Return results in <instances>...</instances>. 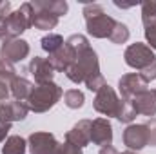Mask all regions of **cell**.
<instances>
[{"instance_id":"obj_35","label":"cell","mask_w":156,"mask_h":154,"mask_svg":"<svg viewBox=\"0 0 156 154\" xmlns=\"http://www.w3.org/2000/svg\"><path fill=\"white\" fill-rule=\"evenodd\" d=\"M122 154H136L134 151H125V152H122Z\"/></svg>"},{"instance_id":"obj_16","label":"cell","mask_w":156,"mask_h":154,"mask_svg":"<svg viewBox=\"0 0 156 154\" xmlns=\"http://www.w3.org/2000/svg\"><path fill=\"white\" fill-rule=\"evenodd\" d=\"M76 53L64 42V45L56 51V53H53V54H49V62H51V65H53V69L55 71H62V73H66L67 71V67L76 60Z\"/></svg>"},{"instance_id":"obj_1","label":"cell","mask_w":156,"mask_h":154,"mask_svg":"<svg viewBox=\"0 0 156 154\" xmlns=\"http://www.w3.org/2000/svg\"><path fill=\"white\" fill-rule=\"evenodd\" d=\"M66 76L73 83H85V87L89 91H94V93H98L105 85V78L100 73L98 54L93 47L78 53L76 60L67 67Z\"/></svg>"},{"instance_id":"obj_24","label":"cell","mask_w":156,"mask_h":154,"mask_svg":"<svg viewBox=\"0 0 156 154\" xmlns=\"http://www.w3.org/2000/svg\"><path fill=\"white\" fill-rule=\"evenodd\" d=\"M142 22H144V33H145V40H147L149 47L156 49V16L145 18Z\"/></svg>"},{"instance_id":"obj_5","label":"cell","mask_w":156,"mask_h":154,"mask_svg":"<svg viewBox=\"0 0 156 154\" xmlns=\"http://www.w3.org/2000/svg\"><path fill=\"white\" fill-rule=\"evenodd\" d=\"M122 103H123V98H118L116 91H115L109 83H105V85L96 93L94 102H93L94 111L100 113V114H104V116H107V118H109V116H115V118H116L118 113H120Z\"/></svg>"},{"instance_id":"obj_28","label":"cell","mask_w":156,"mask_h":154,"mask_svg":"<svg viewBox=\"0 0 156 154\" xmlns=\"http://www.w3.org/2000/svg\"><path fill=\"white\" fill-rule=\"evenodd\" d=\"M153 16H156V2H151V0L142 2V20L153 18Z\"/></svg>"},{"instance_id":"obj_15","label":"cell","mask_w":156,"mask_h":154,"mask_svg":"<svg viewBox=\"0 0 156 154\" xmlns=\"http://www.w3.org/2000/svg\"><path fill=\"white\" fill-rule=\"evenodd\" d=\"M29 73L35 78L37 83L53 82V76H55V69H53L51 62L47 58H42V56H35L29 62Z\"/></svg>"},{"instance_id":"obj_26","label":"cell","mask_w":156,"mask_h":154,"mask_svg":"<svg viewBox=\"0 0 156 154\" xmlns=\"http://www.w3.org/2000/svg\"><path fill=\"white\" fill-rule=\"evenodd\" d=\"M66 44H67V45H69V47H71L76 54L91 47V45H89V40H87V37H83V35H80V33H76V35H71L69 38L66 40Z\"/></svg>"},{"instance_id":"obj_17","label":"cell","mask_w":156,"mask_h":154,"mask_svg":"<svg viewBox=\"0 0 156 154\" xmlns=\"http://www.w3.org/2000/svg\"><path fill=\"white\" fill-rule=\"evenodd\" d=\"M16 76V71L13 64H7L5 60L0 58V100L5 102L9 93H11V82Z\"/></svg>"},{"instance_id":"obj_8","label":"cell","mask_w":156,"mask_h":154,"mask_svg":"<svg viewBox=\"0 0 156 154\" xmlns=\"http://www.w3.org/2000/svg\"><path fill=\"white\" fill-rule=\"evenodd\" d=\"M27 147L31 154H56L60 143L51 132H33L27 140Z\"/></svg>"},{"instance_id":"obj_6","label":"cell","mask_w":156,"mask_h":154,"mask_svg":"<svg viewBox=\"0 0 156 154\" xmlns=\"http://www.w3.org/2000/svg\"><path fill=\"white\" fill-rule=\"evenodd\" d=\"M123 58H125V64L136 71H144L145 67H149L153 62L156 60V54L153 53V49L145 44H131L125 53H123Z\"/></svg>"},{"instance_id":"obj_27","label":"cell","mask_w":156,"mask_h":154,"mask_svg":"<svg viewBox=\"0 0 156 154\" xmlns=\"http://www.w3.org/2000/svg\"><path fill=\"white\" fill-rule=\"evenodd\" d=\"M136 118V111H134V107H133V103L129 102V100H123V103H122V107H120V113H118L116 120H120L122 123H129L131 125V121Z\"/></svg>"},{"instance_id":"obj_23","label":"cell","mask_w":156,"mask_h":154,"mask_svg":"<svg viewBox=\"0 0 156 154\" xmlns=\"http://www.w3.org/2000/svg\"><path fill=\"white\" fill-rule=\"evenodd\" d=\"M83 102H85V96L78 89H69V91L64 93V103L69 109H80L83 105Z\"/></svg>"},{"instance_id":"obj_32","label":"cell","mask_w":156,"mask_h":154,"mask_svg":"<svg viewBox=\"0 0 156 154\" xmlns=\"http://www.w3.org/2000/svg\"><path fill=\"white\" fill-rule=\"evenodd\" d=\"M11 15V2L0 0V16H9Z\"/></svg>"},{"instance_id":"obj_2","label":"cell","mask_w":156,"mask_h":154,"mask_svg":"<svg viewBox=\"0 0 156 154\" xmlns=\"http://www.w3.org/2000/svg\"><path fill=\"white\" fill-rule=\"evenodd\" d=\"M83 18H85L87 33L94 38H109L116 26V20L105 15L100 4H87L83 7Z\"/></svg>"},{"instance_id":"obj_21","label":"cell","mask_w":156,"mask_h":154,"mask_svg":"<svg viewBox=\"0 0 156 154\" xmlns=\"http://www.w3.org/2000/svg\"><path fill=\"white\" fill-rule=\"evenodd\" d=\"M26 147H27L26 140H24L22 136L13 134V136H9V138L4 142V145H2V154H26Z\"/></svg>"},{"instance_id":"obj_11","label":"cell","mask_w":156,"mask_h":154,"mask_svg":"<svg viewBox=\"0 0 156 154\" xmlns=\"http://www.w3.org/2000/svg\"><path fill=\"white\" fill-rule=\"evenodd\" d=\"M27 54H29V44L26 40L9 38L2 47L0 58L5 60L7 64H16V62H22L24 58H27Z\"/></svg>"},{"instance_id":"obj_25","label":"cell","mask_w":156,"mask_h":154,"mask_svg":"<svg viewBox=\"0 0 156 154\" xmlns=\"http://www.w3.org/2000/svg\"><path fill=\"white\" fill-rule=\"evenodd\" d=\"M129 37H131L129 27H127L123 22H116V26H115V29H113L109 40H111L113 44H125V42L129 40Z\"/></svg>"},{"instance_id":"obj_33","label":"cell","mask_w":156,"mask_h":154,"mask_svg":"<svg viewBox=\"0 0 156 154\" xmlns=\"http://www.w3.org/2000/svg\"><path fill=\"white\" fill-rule=\"evenodd\" d=\"M9 131H11V123H0V142H5Z\"/></svg>"},{"instance_id":"obj_12","label":"cell","mask_w":156,"mask_h":154,"mask_svg":"<svg viewBox=\"0 0 156 154\" xmlns=\"http://www.w3.org/2000/svg\"><path fill=\"white\" fill-rule=\"evenodd\" d=\"M91 142L100 147L113 143V125L107 118H96L91 123Z\"/></svg>"},{"instance_id":"obj_14","label":"cell","mask_w":156,"mask_h":154,"mask_svg":"<svg viewBox=\"0 0 156 154\" xmlns=\"http://www.w3.org/2000/svg\"><path fill=\"white\" fill-rule=\"evenodd\" d=\"M91 123H93L91 120H80L78 123H75L73 129L67 131L66 142L83 149L87 143H91Z\"/></svg>"},{"instance_id":"obj_7","label":"cell","mask_w":156,"mask_h":154,"mask_svg":"<svg viewBox=\"0 0 156 154\" xmlns=\"http://www.w3.org/2000/svg\"><path fill=\"white\" fill-rule=\"evenodd\" d=\"M147 85L149 82L142 76L140 73H129V75H123L118 82V89H120V94L123 100H133L136 94L147 91Z\"/></svg>"},{"instance_id":"obj_4","label":"cell","mask_w":156,"mask_h":154,"mask_svg":"<svg viewBox=\"0 0 156 154\" xmlns=\"http://www.w3.org/2000/svg\"><path fill=\"white\" fill-rule=\"evenodd\" d=\"M33 5L31 2H24L16 11H11L7 16V35L9 38H18L26 29L33 27Z\"/></svg>"},{"instance_id":"obj_29","label":"cell","mask_w":156,"mask_h":154,"mask_svg":"<svg viewBox=\"0 0 156 154\" xmlns=\"http://www.w3.org/2000/svg\"><path fill=\"white\" fill-rule=\"evenodd\" d=\"M145 129H147V134H149V145L156 147V118H149L145 121Z\"/></svg>"},{"instance_id":"obj_19","label":"cell","mask_w":156,"mask_h":154,"mask_svg":"<svg viewBox=\"0 0 156 154\" xmlns=\"http://www.w3.org/2000/svg\"><path fill=\"white\" fill-rule=\"evenodd\" d=\"M31 4H33L35 9H44V11L55 15L56 18L62 16V15H66L67 9H69V5H67L66 0H35Z\"/></svg>"},{"instance_id":"obj_31","label":"cell","mask_w":156,"mask_h":154,"mask_svg":"<svg viewBox=\"0 0 156 154\" xmlns=\"http://www.w3.org/2000/svg\"><path fill=\"white\" fill-rule=\"evenodd\" d=\"M140 75L145 78L147 82H151V80H156V60L149 65V67H145L144 71H140Z\"/></svg>"},{"instance_id":"obj_34","label":"cell","mask_w":156,"mask_h":154,"mask_svg":"<svg viewBox=\"0 0 156 154\" xmlns=\"http://www.w3.org/2000/svg\"><path fill=\"white\" fill-rule=\"evenodd\" d=\"M100 154H120V152H118L113 145H107V147H102L100 149Z\"/></svg>"},{"instance_id":"obj_3","label":"cell","mask_w":156,"mask_h":154,"mask_svg":"<svg viewBox=\"0 0 156 154\" xmlns=\"http://www.w3.org/2000/svg\"><path fill=\"white\" fill-rule=\"evenodd\" d=\"M64 96L62 87L55 82H45L35 85L31 96L27 98V107L33 113H47L51 107L56 105V102Z\"/></svg>"},{"instance_id":"obj_10","label":"cell","mask_w":156,"mask_h":154,"mask_svg":"<svg viewBox=\"0 0 156 154\" xmlns=\"http://www.w3.org/2000/svg\"><path fill=\"white\" fill-rule=\"evenodd\" d=\"M29 113V107L26 102L18 100H5L0 102V123H13V121H22Z\"/></svg>"},{"instance_id":"obj_13","label":"cell","mask_w":156,"mask_h":154,"mask_svg":"<svg viewBox=\"0 0 156 154\" xmlns=\"http://www.w3.org/2000/svg\"><path fill=\"white\" fill-rule=\"evenodd\" d=\"M136 114H144L153 118L156 114V89H147L140 94H136L131 100Z\"/></svg>"},{"instance_id":"obj_20","label":"cell","mask_w":156,"mask_h":154,"mask_svg":"<svg viewBox=\"0 0 156 154\" xmlns=\"http://www.w3.org/2000/svg\"><path fill=\"white\" fill-rule=\"evenodd\" d=\"M31 5H33V4H31ZM33 9H35V7H33ZM56 24H58V18H56L55 15L44 11V9H35V13H33V27L42 29V31H49V29L56 27Z\"/></svg>"},{"instance_id":"obj_30","label":"cell","mask_w":156,"mask_h":154,"mask_svg":"<svg viewBox=\"0 0 156 154\" xmlns=\"http://www.w3.org/2000/svg\"><path fill=\"white\" fill-rule=\"evenodd\" d=\"M56 154H83V152H82L80 147L73 145V143H69V142H66V143H62V145L58 147Z\"/></svg>"},{"instance_id":"obj_9","label":"cell","mask_w":156,"mask_h":154,"mask_svg":"<svg viewBox=\"0 0 156 154\" xmlns=\"http://www.w3.org/2000/svg\"><path fill=\"white\" fill-rule=\"evenodd\" d=\"M123 143L129 151H142L149 145V134L145 129V123H131L123 131Z\"/></svg>"},{"instance_id":"obj_22","label":"cell","mask_w":156,"mask_h":154,"mask_svg":"<svg viewBox=\"0 0 156 154\" xmlns=\"http://www.w3.org/2000/svg\"><path fill=\"white\" fill-rule=\"evenodd\" d=\"M40 44H42V49L45 53L53 54V53H56L64 45V38L60 35H56V33H49V35H45L44 38L40 40Z\"/></svg>"},{"instance_id":"obj_18","label":"cell","mask_w":156,"mask_h":154,"mask_svg":"<svg viewBox=\"0 0 156 154\" xmlns=\"http://www.w3.org/2000/svg\"><path fill=\"white\" fill-rule=\"evenodd\" d=\"M33 89H35V85L24 76H15L13 82H11V94L18 102H27V98L31 96Z\"/></svg>"}]
</instances>
